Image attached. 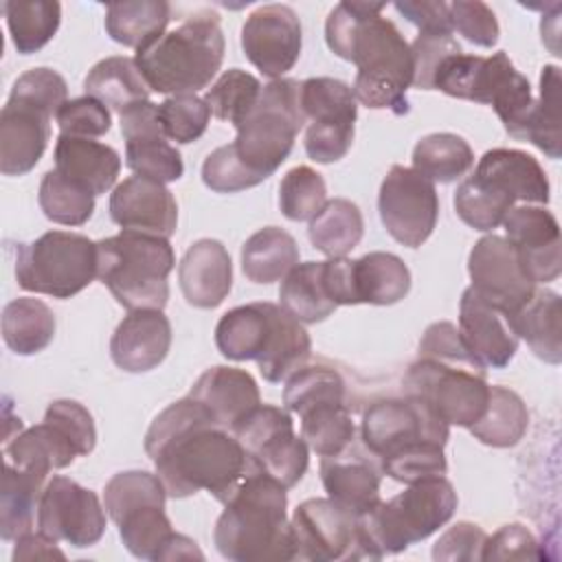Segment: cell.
Masks as SVG:
<instances>
[{
  "label": "cell",
  "instance_id": "1",
  "mask_svg": "<svg viewBox=\"0 0 562 562\" xmlns=\"http://www.w3.org/2000/svg\"><path fill=\"white\" fill-rule=\"evenodd\" d=\"M145 452L171 498L204 490L226 503L241 479L252 472L237 437L217 426L211 413L189 395L154 417L145 432Z\"/></svg>",
  "mask_w": 562,
  "mask_h": 562
},
{
  "label": "cell",
  "instance_id": "2",
  "mask_svg": "<svg viewBox=\"0 0 562 562\" xmlns=\"http://www.w3.org/2000/svg\"><path fill=\"white\" fill-rule=\"evenodd\" d=\"M384 2H338L325 22V42L334 55L356 64L353 97L371 110L408 114L413 86L411 44L382 15Z\"/></svg>",
  "mask_w": 562,
  "mask_h": 562
},
{
  "label": "cell",
  "instance_id": "3",
  "mask_svg": "<svg viewBox=\"0 0 562 562\" xmlns=\"http://www.w3.org/2000/svg\"><path fill=\"white\" fill-rule=\"evenodd\" d=\"M450 426L419 397H384L369 404L360 424L362 446L378 459L382 474L400 483L443 476V446Z\"/></svg>",
  "mask_w": 562,
  "mask_h": 562
},
{
  "label": "cell",
  "instance_id": "4",
  "mask_svg": "<svg viewBox=\"0 0 562 562\" xmlns=\"http://www.w3.org/2000/svg\"><path fill=\"white\" fill-rule=\"evenodd\" d=\"M213 542L233 562L294 560L285 487L259 470L248 472L224 503Z\"/></svg>",
  "mask_w": 562,
  "mask_h": 562
},
{
  "label": "cell",
  "instance_id": "5",
  "mask_svg": "<svg viewBox=\"0 0 562 562\" xmlns=\"http://www.w3.org/2000/svg\"><path fill=\"white\" fill-rule=\"evenodd\" d=\"M215 345L228 360H255L263 380L279 384L312 356L301 321L277 303L257 301L228 310L215 327Z\"/></svg>",
  "mask_w": 562,
  "mask_h": 562
},
{
  "label": "cell",
  "instance_id": "6",
  "mask_svg": "<svg viewBox=\"0 0 562 562\" xmlns=\"http://www.w3.org/2000/svg\"><path fill=\"white\" fill-rule=\"evenodd\" d=\"M224 33L215 13H200L134 55L149 90L195 94L217 75L224 59Z\"/></svg>",
  "mask_w": 562,
  "mask_h": 562
},
{
  "label": "cell",
  "instance_id": "7",
  "mask_svg": "<svg viewBox=\"0 0 562 562\" xmlns=\"http://www.w3.org/2000/svg\"><path fill=\"white\" fill-rule=\"evenodd\" d=\"M457 492L446 476H428L360 516L364 558L402 553L443 527L457 509Z\"/></svg>",
  "mask_w": 562,
  "mask_h": 562
},
{
  "label": "cell",
  "instance_id": "8",
  "mask_svg": "<svg viewBox=\"0 0 562 562\" xmlns=\"http://www.w3.org/2000/svg\"><path fill=\"white\" fill-rule=\"evenodd\" d=\"M97 279L125 310H162L176 255L167 237L121 231L97 241Z\"/></svg>",
  "mask_w": 562,
  "mask_h": 562
},
{
  "label": "cell",
  "instance_id": "9",
  "mask_svg": "<svg viewBox=\"0 0 562 562\" xmlns=\"http://www.w3.org/2000/svg\"><path fill=\"white\" fill-rule=\"evenodd\" d=\"M432 90L448 97L492 105L505 132L522 140V132L533 108L529 79L516 70L505 50L490 57L457 53L448 57L432 81Z\"/></svg>",
  "mask_w": 562,
  "mask_h": 562
},
{
  "label": "cell",
  "instance_id": "10",
  "mask_svg": "<svg viewBox=\"0 0 562 562\" xmlns=\"http://www.w3.org/2000/svg\"><path fill=\"white\" fill-rule=\"evenodd\" d=\"M303 123L301 81L272 79L261 88L246 119L235 125L237 136L231 147L237 160L263 182L285 162Z\"/></svg>",
  "mask_w": 562,
  "mask_h": 562
},
{
  "label": "cell",
  "instance_id": "11",
  "mask_svg": "<svg viewBox=\"0 0 562 562\" xmlns=\"http://www.w3.org/2000/svg\"><path fill=\"white\" fill-rule=\"evenodd\" d=\"M97 241L81 233L48 231L15 246V281L22 290L70 299L97 277Z\"/></svg>",
  "mask_w": 562,
  "mask_h": 562
},
{
  "label": "cell",
  "instance_id": "12",
  "mask_svg": "<svg viewBox=\"0 0 562 562\" xmlns=\"http://www.w3.org/2000/svg\"><path fill=\"white\" fill-rule=\"evenodd\" d=\"M406 395L426 402L448 426L470 428L481 419L490 397L485 369L417 358L402 382Z\"/></svg>",
  "mask_w": 562,
  "mask_h": 562
},
{
  "label": "cell",
  "instance_id": "13",
  "mask_svg": "<svg viewBox=\"0 0 562 562\" xmlns=\"http://www.w3.org/2000/svg\"><path fill=\"white\" fill-rule=\"evenodd\" d=\"M246 450L252 470H259L281 483L294 487L310 463V446L294 432L288 408L259 404L233 430Z\"/></svg>",
  "mask_w": 562,
  "mask_h": 562
},
{
  "label": "cell",
  "instance_id": "14",
  "mask_svg": "<svg viewBox=\"0 0 562 562\" xmlns=\"http://www.w3.org/2000/svg\"><path fill=\"white\" fill-rule=\"evenodd\" d=\"M294 560H362L360 516L327 498L303 501L290 518Z\"/></svg>",
  "mask_w": 562,
  "mask_h": 562
},
{
  "label": "cell",
  "instance_id": "15",
  "mask_svg": "<svg viewBox=\"0 0 562 562\" xmlns=\"http://www.w3.org/2000/svg\"><path fill=\"white\" fill-rule=\"evenodd\" d=\"M378 211L395 241L406 248H419L432 235L439 217L435 182L413 167L393 165L380 184Z\"/></svg>",
  "mask_w": 562,
  "mask_h": 562
},
{
  "label": "cell",
  "instance_id": "16",
  "mask_svg": "<svg viewBox=\"0 0 562 562\" xmlns=\"http://www.w3.org/2000/svg\"><path fill=\"white\" fill-rule=\"evenodd\" d=\"M105 505L99 496L68 476L46 481L37 505V531L77 549L92 547L105 533Z\"/></svg>",
  "mask_w": 562,
  "mask_h": 562
},
{
  "label": "cell",
  "instance_id": "17",
  "mask_svg": "<svg viewBox=\"0 0 562 562\" xmlns=\"http://www.w3.org/2000/svg\"><path fill=\"white\" fill-rule=\"evenodd\" d=\"M301 20L288 4L257 7L241 26L246 59L270 79H281L301 57Z\"/></svg>",
  "mask_w": 562,
  "mask_h": 562
},
{
  "label": "cell",
  "instance_id": "18",
  "mask_svg": "<svg viewBox=\"0 0 562 562\" xmlns=\"http://www.w3.org/2000/svg\"><path fill=\"white\" fill-rule=\"evenodd\" d=\"M501 224L507 241L518 255L525 277L533 285L549 283L560 277L562 241L558 220L551 211L540 204L512 206Z\"/></svg>",
  "mask_w": 562,
  "mask_h": 562
},
{
  "label": "cell",
  "instance_id": "19",
  "mask_svg": "<svg viewBox=\"0 0 562 562\" xmlns=\"http://www.w3.org/2000/svg\"><path fill=\"white\" fill-rule=\"evenodd\" d=\"M121 134L125 140V165L134 176L151 178L162 184L176 182L184 173L180 151L169 145L158 121V105L143 101L121 114Z\"/></svg>",
  "mask_w": 562,
  "mask_h": 562
},
{
  "label": "cell",
  "instance_id": "20",
  "mask_svg": "<svg viewBox=\"0 0 562 562\" xmlns=\"http://www.w3.org/2000/svg\"><path fill=\"white\" fill-rule=\"evenodd\" d=\"M468 274L472 290L485 301L512 314L533 292V283L525 277L518 255L507 237L485 235L468 255Z\"/></svg>",
  "mask_w": 562,
  "mask_h": 562
},
{
  "label": "cell",
  "instance_id": "21",
  "mask_svg": "<svg viewBox=\"0 0 562 562\" xmlns=\"http://www.w3.org/2000/svg\"><path fill=\"white\" fill-rule=\"evenodd\" d=\"M459 334L483 369H503L518 351L509 314L465 288L459 301Z\"/></svg>",
  "mask_w": 562,
  "mask_h": 562
},
{
  "label": "cell",
  "instance_id": "22",
  "mask_svg": "<svg viewBox=\"0 0 562 562\" xmlns=\"http://www.w3.org/2000/svg\"><path fill=\"white\" fill-rule=\"evenodd\" d=\"M110 217L123 231L171 237L178 226L173 193L158 180L130 176L110 195Z\"/></svg>",
  "mask_w": 562,
  "mask_h": 562
},
{
  "label": "cell",
  "instance_id": "23",
  "mask_svg": "<svg viewBox=\"0 0 562 562\" xmlns=\"http://www.w3.org/2000/svg\"><path fill=\"white\" fill-rule=\"evenodd\" d=\"M53 114L9 97L0 112V171L4 176L29 173L46 151Z\"/></svg>",
  "mask_w": 562,
  "mask_h": 562
},
{
  "label": "cell",
  "instance_id": "24",
  "mask_svg": "<svg viewBox=\"0 0 562 562\" xmlns=\"http://www.w3.org/2000/svg\"><path fill=\"white\" fill-rule=\"evenodd\" d=\"M171 323L162 310H132L114 329L110 356L127 373L156 369L169 353Z\"/></svg>",
  "mask_w": 562,
  "mask_h": 562
},
{
  "label": "cell",
  "instance_id": "25",
  "mask_svg": "<svg viewBox=\"0 0 562 562\" xmlns=\"http://www.w3.org/2000/svg\"><path fill=\"white\" fill-rule=\"evenodd\" d=\"M474 176L514 204L522 202L544 206L551 200V187L544 169L522 149H487L479 158Z\"/></svg>",
  "mask_w": 562,
  "mask_h": 562
},
{
  "label": "cell",
  "instance_id": "26",
  "mask_svg": "<svg viewBox=\"0 0 562 562\" xmlns=\"http://www.w3.org/2000/svg\"><path fill=\"white\" fill-rule=\"evenodd\" d=\"M321 481L331 501L358 516L367 514L382 501V470L378 459L369 450L367 454L358 452L356 443L336 457L321 459Z\"/></svg>",
  "mask_w": 562,
  "mask_h": 562
},
{
  "label": "cell",
  "instance_id": "27",
  "mask_svg": "<svg viewBox=\"0 0 562 562\" xmlns=\"http://www.w3.org/2000/svg\"><path fill=\"white\" fill-rule=\"evenodd\" d=\"M178 281L189 305L217 307L233 288V263L226 246L211 237L193 241L178 266Z\"/></svg>",
  "mask_w": 562,
  "mask_h": 562
},
{
  "label": "cell",
  "instance_id": "28",
  "mask_svg": "<svg viewBox=\"0 0 562 562\" xmlns=\"http://www.w3.org/2000/svg\"><path fill=\"white\" fill-rule=\"evenodd\" d=\"M189 397L198 400L217 426L235 430V426L261 404L255 378L235 367H211L191 386Z\"/></svg>",
  "mask_w": 562,
  "mask_h": 562
},
{
  "label": "cell",
  "instance_id": "29",
  "mask_svg": "<svg viewBox=\"0 0 562 562\" xmlns=\"http://www.w3.org/2000/svg\"><path fill=\"white\" fill-rule=\"evenodd\" d=\"M53 156L55 169L92 195L110 191L121 171L119 151L94 138L59 134Z\"/></svg>",
  "mask_w": 562,
  "mask_h": 562
},
{
  "label": "cell",
  "instance_id": "30",
  "mask_svg": "<svg viewBox=\"0 0 562 562\" xmlns=\"http://www.w3.org/2000/svg\"><path fill=\"white\" fill-rule=\"evenodd\" d=\"M512 327L529 349L549 364L562 360V301L549 288H533L529 299L509 314Z\"/></svg>",
  "mask_w": 562,
  "mask_h": 562
},
{
  "label": "cell",
  "instance_id": "31",
  "mask_svg": "<svg viewBox=\"0 0 562 562\" xmlns=\"http://www.w3.org/2000/svg\"><path fill=\"white\" fill-rule=\"evenodd\" d=\"M4 461L18 468L37 470L48 474L50 470L68 468L79 457L72 439L53 422L44 419L37 426L18 430L15 437H7Z\"/></svg>",
  "mask_w": 562,
  "mask_h": 562
},
{
  "label": "cell",
  "instance_id": "32",
  "mask_svg": "<svg viewBox=\"0 0 562 562\" xmlns=\"http://www.w3.org/2000/svg\"><path fill=\"white\" fill-rule=\"evenodd\" d=\"M44 472L18 468L4 461L2 487H0V538L18 540L33 531L37 505L46 485Z\"/></svg>",
  "mask_w": 562,
  "mask_h": 562
},
{
  "label": "cell",
  "instance_id": "33",
  "mask_svg": "<svg viewBox=\"0 0 562 562\" xmlns=\"http://www.w3.org/2000/svg\"><path fill=\"white\" fill-rule=\"evenodd\" d=\"M351 279L358 303L393 305L411 290V270L393 252L373 250L351 261Z\"/></svg>",
  "mask_w": 562,
  "mask_h": 562
},
{
  "label": "cell",
  "instance_id": "34",
  "mask_svg": "<svg viewBox=\"0 0 562 562\" xmlns=\"http://www.w3.org/2000/svg\"><path fill=\"white\" fill-rule=\"evenodd\" d=\"M83 90L88 97H94L119 114L136 103L149 101V86L143 79L134 57L123 55L97 61L83 79Z\"/></svg>",
  "mask_w": 562,
  "mask_h": 562
},
{
  "label": "cell",
  "instance_id": "35",
  "mask_svg": "<svg viewBox=\"0 0 562 562\" xmlns=\"http://www.w3.org/2000/svg\"><path fill=\"white\" fill-rule=\"evenodd\" d=\"M171 7L165 0H125L105 7L108 35L127 48L143 50L165 35Z\"/></svg>",
  "mask_w": 562,
  "mask_h": 562
},
{
  "label": "cell",
  "instance_id": "36",
  "mask_svg": "<svg viewBox=\"0 0 562 562\" xmlns=\"http://www.w3.org/2000/svg\"><path fill=\"white\" fill-rule=\"evenodd\" d=\"M299 246L290 233L279 226H266L252 233L241 246V272L248 281L268 285L299 263Z\"/></svg>",
  "mask_w": 562,
  "mask_h": 562
},
{
  "label": "cell",
  "instance_id": "37",
  "mask_svg": "<svg viewBox=\"0 0 562 562\" xmlns=\"http://www.w3.org/2000/svg\"><path fill=\"white\" fill-rule=\"evenodd\" d=\"M53 310L33 296H20L2 310V338L18 356H33L44 351L55 336Z\"/></svg>",
  "mask_w": 562,
  "mask_h": 562
},
{
  "label": "cell",
  "instance_id": "38",
  "mask_svg": "<svg viewBox=\"0 0 562 562\" xmlns=\"http://www.w3.org/2000/svg\"><path fill=\"white\" fill-rule=\"evenodd\" d=\"M362 233V211L347 198L327 200L307 226L312 246L327 257H347L360 244Z\"/></svg>",
  "mask_w": 562,
  "mask_h": 562
},
{
  "label": "cell",
  "instance_id": "39",
  "mask_svg": "<svg viewBox=\"0 0 562 562\" xmlns=\"http://www.w3.org/2000/svg\"><path fill=\"white\" fill-rule=\"evenodd\" d=\"M279 305L301 323L325 321L338 305L327 292L323 261L296 263L281 281Z\"/></svg>",
  "mask_w": 562,
  "mask_h": 562
},
{
  "label": "cell",
  "instance_id": "40",
  "mask_svg": "<svg viewBox=\"0 0 562 562\" xmlns=\"http://www.w3.org/2000/svg\"><path fill=\"white\" fill-rule=\"evenodd\" d=\"M529 426V411L522 397L501 384L490 386V397L485 413L468 430L474 439L492 448L516 446Z\"/></svg>",
  "mask_w": 562,
  "mask_h": 562
},
{
  "label": "cell",
  "instance_id": "41",
  "mask_svg": "<svg viewBox=\"0 0 562 562\" xmlns=\"http://www.w3.org/2000/svg\"><path fill=\"white\" fill-rule=\"evenodd\" d=\"M2 9L11 42L20 55L44 48L61 22V4L55 0H9Z\"/></svg>",
  "mask_w": 562,
  "mask_h": 562
},
{
  "label": "cell",
  "instance_id": "42",
  "mask_svg": "<svg viewBox=\"0 0 562 562\" xmlns=\"http://www.w3.org/2000/svg\"><path fill=\"white\" fill-rule=\"evenodd\" d=\"M474 165V151L465 138L450 132H435L413 147V169L430 182H452Z\"/></svg>",
  "mask_w": 562,
  "mask_h": 562
},
{
  "label": "cell",
  "instance_id": "43",
  "mask_svg": "<svg viewBox=\"0 0 562 562\" xmlns=\"http://www.w3.org/2000/svg\"><path fill=\"white\" fill-rule=\"evenodd\" d=\"M301 110L312 125L353 127L358 101L349 83L334 77H310L301 81Z\"/></svg>",
  "mask_w": 562,
  "mask_h": 562
},
{
  "label": "cell",
  "instance_id": "44",
  "mask_svg": "<svg viewBox=\"0 0 562 562\" xmlns=\"http://www.w3.org/2000/svg\"><path fill=\"white\" fill-rule=\"evenodd\" d=\"M299 417L301 437L318 457H336L356 441V424L347 402H325Z\"/></svg>",
  "mask_w": 562,
  "mask_h": 562
},
{
  "label": "cell",
  "instance_id": "45",
  "mask_svg": "<svg viewBox=\"0 0 562 562\" xmlns=\"http://www.w3.org/2000/svg\"><path fill=\"white\" fill-rule=\"evenodd\" d=\"M522 140L533 143L549 158L558 160L562 154L560 127V68L547 64L540 75V97L533 99Z\"/></svg>",
  "mask_w": 562,
  "mask_h": 562
},
{
  "label": "cell",
  "instance_id": "46",
  "mask_svg": "<svg viewBox=\"0 0 562 562\" xmlns=\"http://www.w3.org/2000/svg\"><path fill=\"white\" fill-rule=\"evenodd\" d=\"M119 536L134 558L162 560L176 531L162 505H147L130 512L119 522Z\"/></svg>",
  "mask_w": 562,
  "mask_h": 562
},
{
  "label": "cell",
  "instance_id": "47",
  "mask_svg": "<svg viewBox=\"0 0 562 562\" xmlns=\"http://www.w3.org/2000/svg\"><path fill=\"white\" fill-rule=\"evenodd\" d=\"M325 402H347V384L334 367L303 364L285 380L283 404L290 413L301 415Z\"/></svg>",
  "mask_w": 562,
  "mask_h": 562
},
{
  "label": "cell",
  "instance_id": "48",
  "mask_svg": "<svg viewBox=\"0 0 562 562\" xmlns=\"http://www.w3.org/2000/svg\"><path fill=\"white\" fill-rule=\"evenodd\" d=\"M94 198L88 189L64 178L57 169L44 173L37 191V202L44 215L64 226H81L94 213Z\"/></svg>",
  "mask_w": 562,
  "mask_h": 562
},
{
  "label": "cell",
  "instance_id": "49",
  "mask_svg": "<svg viewBox=\"0 0 562 562\" xmlns=\"http://www.w3.org/2000/svg\"><path fill=\"white\" fill-rule=\"evenodd\" d=\"M165 501H167V490L160 476L147 470L119 472L105 483V490H103V505L114 525L138 507H147V505L165 507Z\"/></svg>",
  "mask_w": 562,
  "mask_h": 562
},
{
  "label": "cell",
  "instance_id": "50",
  "mask_svg": "<svg viewBox=\"0 0 562 562\" xmlns=\"http://www.w3.org/2000/svg\"><path fill=\"white\" fill-rule=\"evenodd\" d=\"M259 92L261 83L255 75L241 68H228L206 90L204 101L215 119L239 125L257 103Z\"/></svg>",
  "mask_w": 562,
  "mask_h": 562
},
{
  "label": "cell",
  "instance_id": "51",
  "mask_svg": "<svg viewBox=\"0 0 562 562\" xmlns=\"http://www.w3.org/2000/svg\"><path fill=\"white\" fill-rule=\"evenodd\" d=\"M514 206L512 200L492 191L474 173L468 176L454 191V211L474 231L487 233L501 226L507 211Z\"/></svg>",
  "mask_w": 562,
  "mask_h": 562
},
{
  "label": "cell",
  "instance_id": "52",
  "mask_svg": "<svg viewBox=\"0 0 562 562\" xmlns=\"http://www.w3.org/2000/svg\"><path fill=\"white\" fill-rule=\"evenodd\" d=\"M327 202V187L323 176L307 167H292L279 184L281 213L292 222L312 220Z\"/></svg>",
  "mask_w": 562,
  "mask_h": 562
},
{
  "label": "cell",
  "instance_id": "53",
  "mask_svg": "<svg viewBox=\"0 0 562 562\" xmlns=\"http://www.w3.org/2000/svg\"><path fill=\"white\" fill-rule=\"evenodd\" d=\"M158 121L169 140L187 145L206 132L211 108L198 94H176L158 103Z\"/></svg>",
  "mask_w": 562,
  "mask_h": 562
},
{
  "label": "cell",
  "instance_id": "54",
  "mask_svg": "<svg viewBox=\"0 0 562 562\" xmlns=\"http://www.w3.org/2000/svg\"><path fill=\"white\" fill-rule=\"evenodd\" d=\"M457 53H463V50L459 42L452 37V33L419 31V35L411 44L413 86L419 90H432V81L439 66Z\"/></svg>",
  "mask_w": 562,
  "mask_h": 562
},
{
  "label": "cell",
  "instance_id": "55",
  "mask_svg": "<svg viewBox=\"0 0 562 562\" xmlns=\"http://www.w3.org/2000/svg\"><path fill=\"white\" fill-rule=\"evenodd\" d=\"M9 97L29 101V103L46 110L48 114L57 116L59 108L68 101L66 99L68 97V83L57 70L40 66V68H31V70L22 72L15 79Z\"/></svg>",
  "mask_w": 562,
  "mask_h": 562
},
{
  "label": "cell",
  "instance_id": "56",
  "mask_svg": "<svg viewBox=\"0 0 562 562\" xmlns=\"http://www.w3.org/2000/svg\"><path fill=\"white\" fill-rule=\"evenodd\" d=\"M452 31L463 35L470 44L492 48L498 42L501 29L494 11L479 0H457L448 4Z\"/></svg>",
  "mask_w": 562,
  "mask_h": 562
},
{
  "label": "cell",
  "instance_id": "57",
  "mask_svg": "<svg viewBox=\"0 0 562 562\" xmlns=\"http://www.w3.org/2000/svg\"><path fill=\"white\" fill-rule=\"evenodd\" d=\"M202 182L215 193H237L261 184L235 156L231 143L213 149L202 162Z\"/></svg>",
  "mask_w": 562,
  "mask_h": 562
},
{
  "label": "cell",
  "instance_id": "58",
  "mask_svg": "<svg viewBox=\"0 0 562 562\" xmlns=\"http://www.w3.org/2000/svg\"><path fill=\"white\" fill-rule=\"evenodd\" d=\"M57 125L61 134L94 138L103 136L112 127V116L108 105L97 101L94 97H77L66 101L57 112Z\"/></svg>",
  "mask_w": 562,
  "mask_h": 562
},
{
  "label": "cell",
  "instance_id": "59",
  "mask_svg": "<svg viewBox=\"0 0 562 562\" xmlns=\"http://www.w3.org/2000/svg\"><path fill=\"white\" fill-rule=\"evenodd\" d=\"M44 419L57 424L77 446L79 457H86L97 446V426L90 411L75 400H55L48 404Z\"/></svg>",
  "mask_w": 562,
  "mask_h": 562
},
{
  "label": "cell",
  "instance_id": "60",
  "mask_svg": "<svg viewBox=\"0 0 562 562\" xmlns=\"http://www.w3.org/2000/svg\"><path fill=\"white\" fill-rule=\"evenodd\" d=\"M417 358H432V360H441V362L481 367L472 358L468 347L463 345L457 325L450 321H437L426 327V331L419 340V347H417Z\"/></svg>",
  "mask_w": 562,
  "mask_h": 562
},
{
  "label": "cell",
  "instance_id": "61",
  "mask_svg": "<svg viewBox=\"0 0 562 562\" xmlns=\"http://www.w3.org/2000/svg\"><path fill=\"white\" fill-rule=\"evenodd\" d=\"M487 533L468 520H459L439 536L432 547V558L443 562H474L481 560Z\"/></svg>",
  "mask_w": 562,
  "mask_h": 562
},
{
  "label": "cell",
  "instance_id": "62",
  "mask_svg": "<svg viewBox=\"0 0 562 562\" xmlns=\"http://www.w3.org/2000/svg\"><path fill=\"white\" fill-rule=\"evenodd\" d=\"M540 547L533 533L520 525H503L496 533L487 536L481 560H540Z\"/></svg>",
  "mask_w": 562,
  "mask_h": 562
},
{
  "label": "cell",
  "instance_id": "63",
  "mask_svg": "<svg viewBox=\"0 0 562 562\" xmlns=\"http://www.w3.org/2000/svg\"><path fill=\"white\" fill-rule=\"evenodd\" d=\"M411 24L419 31H439V33H454L450 24V9L448 2L441 0H404L393 4Z\"/></svg>",
  "mask_w": 562,
  "mask_h": 562
},
{
  "label": "cell",
  "instance_id": "64",
  "mask_svg": "<svg viewBox=\"0 0 562 562\" xmlns=\"http://www.w3.org/2000/svg\"><path fill=\"white\" fill-rule=\"evenodd\" d=\"M64 560V551L57 549V542L50 540L48 536L44 533H24L15 540V549H13V560L22 562V560Z\"/></svg>",
  "mask_w": 562,
  "mask_h": 562
}]
</instances>
